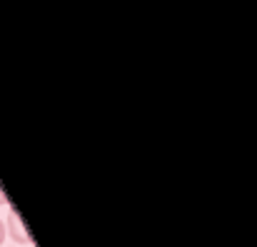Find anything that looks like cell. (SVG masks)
<instances>
[{
	"instance_id": "obj_1",
	"label": "cell",
	"mask_w": 257,
	"mask_h": 247,
	"mask_svg": "<svg viewBox=\"0 0 257 247\" xmlns=\"http://www.w3.org/2000/svg\"><path fill=\"white\" fill-rule=\"evenodd\" d=\"M8 232H11V239H16L18 244H31V237H28V232L23 227V219L16 212L8 214Z\"/></svg>"
},
{
	"instance_id": "obj_2",
	"label": "cell",
	"mask_w": 257,
	"mask_h": 247,
	"mask_svg": "<svg viewBox=\"0 0 257 247\" xmlns=\"http://www.w3.org/2000/svg\"><path fill=\"white\" fill-rule=\"evenodd\" d=\"M3 242H6V224L0 222V244H3Z\"/></svg>"
},
{
	"instance_id": "obj_3",
	"label": "cell",
	"mask_w": 257,
	"mask_h": 247,
	"mask_svg": "<svg viewBox=\"0 0 257 247\" xmlns=\"http://www.w3.org/2000/svg\"><path fill=\"white\" fill-rule=\"evenodd\" d=\"M6 202H8V199H6V194H3V189H0V207H3Z\"/></svg>"
}]
</instances>
